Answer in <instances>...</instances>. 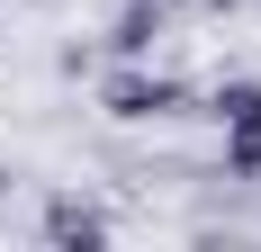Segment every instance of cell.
<instances>
[{"mask_svg": "<svg viewBox=\"0 0 261 252\" xmlns=\"http://www.w3.org/2000/svg\"><path fill=\"white\" fill-rule=\"evenodd\" d=\"M189 9H234V0H189Z\"/></svg>", "mask_w": 261, "mask_h": 252, "instance_id": "6", "label": "cell"}, {"mask_svg": "<svg viewBox=\"0 0 261 252\" xmlns=\"http://www.w3.org/2000/svg\"><path fill=\"white\" fill-rule=\"evenodd\" d=\"M45 243L90 252V243H108V216H99L90 198H45Z\"/></svg>", "mask_w": 261, "mask_h": 252, "instance_id": "3", "label": "cell"}, {"mask_svg": "<svg viewBox=\"0 0 261 252\" xmlns=\"http://www.w3.org/2000/svg\"><path fill=\"white\" fill-rule=\"evenodd\" d=\"M225 180H261V117L225 126Z\"/></svg>", "mask_w": 261, "mask_h": 252, "instance_id": "5", "label": "cell"}, {"mask_svg": "<svg viewBox=\"0 0 261 252\" xmlns=\"http://www.w3.org/2000/svg\"><path fill=\"white\" fill-rule=\"evenodd\" d=\"M0 36H9V27H0Z\"/></svg>", "mask_w": 261, "mask_h": 252, "instance_id": "7", "label": "cell"}, {"mask_svg": "<svg viewBox=\"0 0 261 252\" xmlns=\"http://www.w3.org/2000/svg\"><path fill=\"white\" fill-rule=\"evenodd\" d=\"M99 108H108L117 126H153V117H180V108H189V81L144 72V63H117V72H108V90H99Z\"/></svg>", "mask_w": 261, "mask_h": 252, "instance_id": "1", "label": "cell"}, {"mask_svg": "<svg viewBox=\"0 0 261 252\" xmlns=\"http://www.w3.org/2000/svg\"><path fill=\"white\" fill-rule=\"evenodd\" d=\"M207 117L216 126H252L261 117V81H216V90H207Z\"/></svg>", "mask_w": 261, "mask_h": 252, "instance_id": "4", "label": "cell"}, {"mask_svg": "<svg viewBox=\"0 0 261 252\" xmlns=\"http://www.w3.org/2000/svg\"><path fill=\"white\" fill-rule=\"evenodd\" d=\"M162 27H171V0H126V9L108 18V54H117V63H144Z\"/></svg>", "mask_w": 261, "mask_h": 252, "instance_id": "2", "label": "cell"}]
</instances>
